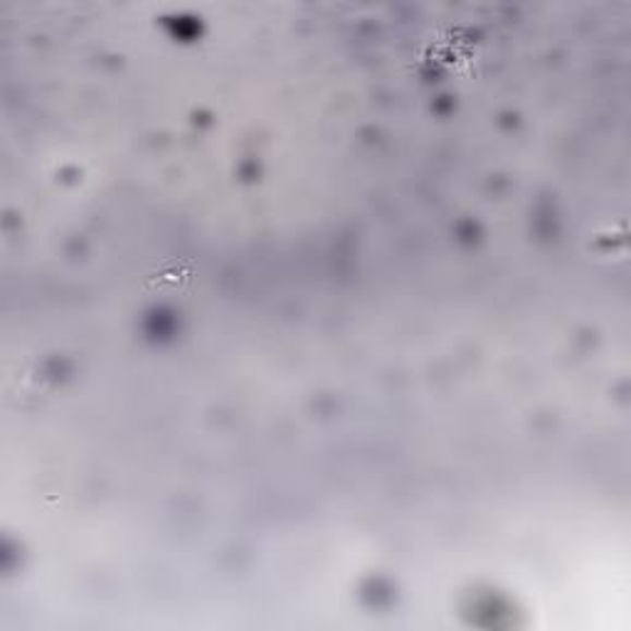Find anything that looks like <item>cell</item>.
<instances>
[{"label": "cell", "mask_w": 631, "mask_h": 631, "mask_svg": "<svg viewBox=\"0 0 631 631\" xmlns=\"http://www.w3.org/2000/svg\"><path fill=\"white\" fill-rule=\"evenodd\" d=\"M422 60L432 64L434 70L466 72L472 62H476V43L468 35L452 31L434 40V45L429 47V52Z\"/></svg>", "instance_id": "cell-1"}, {"label": "cell", "mask_w": 631, "mask_h": 631, "mask_svg": "<svg viewBox=\"0 0 631 631\" xmlns=\"http://www.w3.org/2000/svg\"><path fill=\"white\" fill-rule=\"evenodd\" d=\"M195 276V264L190 260H166L153 266L143 279V291L164 294V291H186Z\"/></svg>", "instance_id": "cell-2"}]
</instances>
